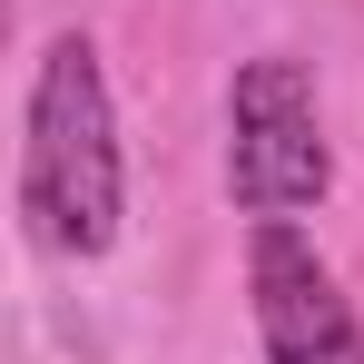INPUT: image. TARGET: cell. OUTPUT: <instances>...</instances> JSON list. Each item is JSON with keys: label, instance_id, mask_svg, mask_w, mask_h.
<instances>
[{"label": "cell", "instance_id": "cell-1", "mask_svg": "<svg viewBox=\"0 0 364 364\" xmlns=\"http://www.w3.org/2000/svg\"><path fill=\"white\" fill-rule=\"evenodd\" d=\"M128 217V168H119V109L99 50L60 30L30 69L20 109V227L50 256H109Z\"/></svg>", "mask_w": 364, "mask_h": 364}, {"label": "cell", "instance_id": "cell-2", "mask_svg": "<svg viewBox=\"0 0 364 364\" xmlns=\"http://www.w3.org/2000/svg\"><path fill=\"white\" fill-rule=\"evenodd\" d=\"M335 187L325 109L305 60H246L227 79V197L246 217H305Z\"/></svg>", "mask_w": 364, "mask_h": 364}, {"label": "cell", "instance_id": "cell-3", "mask_svg": "<svg viewBox=\"0 0 364 364\" xmlns=\"http://www.w3.org/2000/svg\"><path fill=\"white\" fill-rule=\"evenodd\" d=\"M246 296H256L266 364H364V325L345 305V286H335V266L315 256V237H296V217H256Z\"/></svg>", "mask_w": 364, "mask_h": 364}]
</instances>
